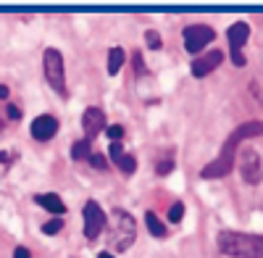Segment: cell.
<instances>
[{"mask_svg":"<svg viewBox=\"0 0 263 258\" xmlns=\"http://www.w3.org/2000/svg\"><path fill=\"white\" fill-rule=\"evenodd\" d=\"M55 132H58V119L50 116V114H42L32 121V137L40 140V142H48Z\"/></svg>","mask_w":263,"mask_h":258,"instance_id":"8fae6325","label":"cell"},{"mask_svg":"<svg viewBox=\"0 0 263 258\" xmlns=\"http://www.w3.org/2000/svg\"><path fill=\"white\" fill-rule=\"evenodd\" d=\"M90 156H92V142L90 140H79L71 148V158L74 161H90Z\"/></svg>","mask_w":263,"mask_h":258,"instance_id":"e0dca14e","label":"cell"},{"mask_svg":"<svg viewBox=\"0 0 263 258\" xmlns=\"http://www.w3.org/2000/svg\"><path fill=\"white\" fill-rule=\"evenodd\" d=\"M0 98H8V87H6V84H0Z\"/></svg>","mask_w":263,"mask_h":258,"instance_id":"83f0119b","label":"cell"},{"mask_svg":"<svg viewBox=\"0 0 263 258\" xmlns=\"http://www.w3.org/2000/svg\"><path fill=\"white\" fill-rule=\"evenodd\" d=\"M108 137H111L114 142H121V137H124V126H108Z\"/></svg>","mask_w":263,"mask_h":258,"instance_id":"603a6c76","label":"cell"},{"mask_svg":"<svg viewBox=\"0 0 263 258\" xmlns=\"http://www.w3.org/2000/svg\"><path fill=\"white\" fill-rule=\"evenodd\" d=\"M42 71H45V79L53 90L66 93V66H63V56L55 48L45 50V58H42Z\"/></svg>","mask_w":263,"mask_h":258,"instance_id":"3957f363","label":"cell"},{"mask_svg":"<svg viewBox=\"0 0 263 258\" xmlns=\"http://www.w3.org/2000/svg\"><path fill=\"white\" fill-rule=\"evenodd\" d=\"M221 61H224V53H221V50H211L208 56H197V58L192 61V77H197V79L208 77L213 69L221 66Z\"/></svg>","mask_w":263,"mask_h":258,"instance_id":"9c48e42d","label":"cell"},{"mask_svg":"<svg viewBox=\"0 0 263 258\" xmlns=\"http://www.w3.org/2000/svg\"><path fill=\"white\" fill-rule=\"evenodd\" d=\"M82 129H84V137L92 142V137H98L105 129V114L100 108H87L82 114Z\"/></svg>","mask_w":263,"mask_h":258,"instance_id":"30bf717a","label":"cell"},{"mask_svg":"<svg viewBox=\"0 0 263 258\" xmlns=\"http://www.w3.org/2000/svg\"><path fill=\"white\" fill-rule=\"evenodd\" d=\"M132 61H135V69H137V74H145V63H142V53H135V56H132Z\"/></svg>","mask_w":263,"mask_h":258,"instance_id":"d4e9b609","label":"cell"},{"mask_svg":"<svg viewBox=\"0 0 263 258\" xmlns=\"http://www.w3.org/2000/svg\"><path fill=\"white\" fill-rule=\"evenodd\" d=\"M156 171H158V174H161V177H166V174H171V171H174V161H171V158H163V161L158 163V169H156Z\"/></svg>","mask_w":263,"mask_h":258,"instance_id":"7402d4cb","label":"cell"},{"mask_svg":"<svg viewBox=\"0 0 263 258\" xmlns=\"http://www.w3.org/2000/svg\"><path fill=\"white\" fill-rule=\"evenodd\" d=\"M232 166H234V153H227V150H221V153H218V158H216V161H211V163L200 171V177H203V179H218V177H227L229 171H232Z\"/></svg>","mask_w":263,"mask_h":258,"instance_id":"ba28073f","label":"cell"},{"mask_svg":"<svg viewBox=\"0 0 263 258\" xmlns=\"http://www.w3.org/2000/svg\"><path fill=\"white\" fill-rule=\"evenodd\" d=\"M248 37H250V27L245 24V21H237V24H232L229 29H227V40H229V48L232 50H239L248 42Z\"/></svg>","mask_w":263,"mask_h":258,"instance_id":"4fadbf2b","label":"cell"},{"mask_svg":"<svg viewBox=\"0 0 263 258\" xmlns=\"http://www.w3.org/2000/svg\"><path fill=\"white\" fill-rule=\"evenodd\" d=\"M213 37H216L213 27H208V24H192V27L184 29V48H187L190 56H197Z\"/></svg>","mask_w":263,"mask_h":258,"instance_id":"5b68a950","label":"cell"},{"mask_svg":"<svg viewBox=\"0 0 263 258\" xmlns=\"http://www.w3.org/2000/svg\"><path fill=\"white\" fill-rule=\"evenodd\" d=\"M13 258H32V255H29V250H27V248H21V245H18V248L13 250Z\"/></svg>","mask_w":263,"mask_h":258,"instance_id":"4316f807","label":"cell"},{"mask_svg":"<svg viewBox=\"0 0 263 258\" xmlns=\"http://www.w3.org/2000/svg\"><path fill=\"white\" fill-rule=\"evenodd\" d=\"M61 229H63V222L61 219H50V222L42 224V234H58Z\"/></svg>","mask_w":263,"mask_h":258,"instance_id":"d6986e66","label":"cell"},{"mask_svg":"<svg viewBox=\"0 0 263 258\" xmlns=\"http://www.w3.org/2000/svg\"><path fill=\"white\" fill-rule=\"evenodd\" d=\"M145 224H147V229H150V234H153V237H166V224L156 216V213H153V211H147L145 213Z\"/></svg>","mask_w":263,"mask_h":258,"instance_id":"2e32d148","label":"cell"},{"mask_svg":"<svg viewBox=\"0 0 263 258\" xmlns=\"http://www.w3.org/2000/svg\"><path fill=\"white\" fill-rule=\"evenodd\" d=\"M98 258H114V255H111V253H105V250H103V253H100Z\"/></svg>","mask_w":263,"mask_h":258,"instance_id":"f546056e","label":"cell"},{"mask_svg":"<svg viewBox=\"0 0 263 258\" xmlns=\"http://www.w3.org/2000/svg\"><path fill=\"white\" fill-rule=\"evenodd\" d=\"M137 237V224L132 219V213H126L124 208H116L111 213V245L116 253H126L135 245Z\"/></svg>","mask_w":263,"mask_h":258,"instance_id":"7a4b0ae2","label":"cell"},{"mask_svg":"<svg viewBox=\"0 0 263 258\" xmlns=\"http://www.w3.org/2000/svg\"><path fill=\"white\" fill-rule=\"evenodd\" d=\"M82 216H84V237L87 240H98V234L105 229V213H103V208L95 200H87Z\"/></svg>","mask_w":263,"mask_h":258,"instance_id":"8992f818","label":"cell"},{"mask_svg":"<svg viewBox=\"0 0 263 258\" xmlns=\"http://www.w3.org/2000/svg\"><path fill=\"white\" fill-rule=\"evenodd\" d=\"M6 114H8V119H11V121H18V119H21V111H18V105H13V103L8 105V108H6Z\"/></svg>","mask_w":263,"mask_h":258,"instance_id":"cb8c5ba5","label":"cell"},{"mask_svg":"<svg viewBox=\"0 0 263 258\" xmlns=\"http://www.w3.org/2000/svg\"><path fill=\"white\" fill-rule=\"evenodd\" d=\"M0 163H11L8 161V153H0Z\"/></svg>","mask_w":263,"mask_h":258,"instance_id":"f1b7e54d","label":"cell"},{"mask_svg":"<svg viewBox=\"0 0 263 258\" xmlns=\"http://www.w3.org/2000/svg\"><path fill=\"white\" fill-rule=\"evenodd\" d=\"M216 245L224 255L232 258H263V234H242V232L224 229L218 232Z\"/></svg>","mask_w":263,"mask_h":258,"instance_id":"6da1fadb","label":"cell"},{"mask_svg":"<svg viewBox=\"0 0 263 258\" xmlns=\"http://www.w3.org/2000/svg\"><path fill=\"white\" fill-rule=\"evenodd\" d=\"M124 61H126V53L121 48H111V53H108V74L116 77L124 66Z\"/></svg>","mask_w":263,"mask_h":258,"instance_id":"9a60e30c","label":"cell"},{"mask_svg":"<svg viewBox=\"0 0 263 258\" xmlns=\"http://www.w3.org/2000/svg\"><path fill=\"white\" fill-rule=\"evenodd\" d=\"M145 42H147L150 50H158V48H161V37H158L156 29H147V32H145Z\"/></svg>","mask_w":263,"mask_h":258,"instance_id":"ffe728a7","label":"cell"},{"mask_svg":"<svg viewBox=\"0 0 263 258\" xmlns=\"http://www.w3.org/2000/svg\"><path fill=\"white\" fill-rule=\"evenodd\" d=\"M182 216H184V203H171V208H168V222L177 224V222H182Z\"/></svg>","mask_w":263,"mask_h":258,"instance_id":"ac0fdd59","label":"cell"},{"mask_svg":"<svg viewBox=\"0 0 263 258\" xmlns=\"http://www.w3.org/2000/svg\"><path fill=\"white\" fill-rule=\"evenodd\" d=\"M239 163V171H242V179L248 185H258L260 177H263V166H260V153L255 148H242V153L237 158Z\"/></svg>","mask_w":263,"mask_h":258,"instance_id":"277c9868","label":"cell"},{"mask_svg":"<svg viewBox=\"0 0 263 258\" xmlns=\"http://www.w3.org/2000/svg\"><path fill=\"white\" fill-rule=\"evenodd\" d=\"M108 158L116 161V166L124 171V174H135L137 161H135V156H132V153H124L121 142H111V150H108Z\"/></svg>","mask_w":263,"mask_h":258,"instance_id":"7c38bea8","label":"cell"},{"mask_svg":"<svg viewBox=\"0 0 263 258\" xmlns=\"http://www.w3.org/2000/svg\"><path fill=\"white\" fill-rule=\"evenodd\" d=\"M90 163H92L95 169H100V171L108 169V158H105L103 153H92V156H90Z\"/></svg>","mask_w":263,"mask_h":258,"instance_id":"44dd1931","label":"cell"},{"mask_svg":"<svg viewBox=\"0 0 263 258\" xmlns=\"http://www.w3.org/2000/svg\"><path fill=\"white\" fill-rule=\"evenodd\" d=\"M255 135H263V121H248V124H239L234 132L227 137V142H224V148L221 150H227V153H234V150L239 148V142L242 140H250V137H255Z\"/></svg>","mask_w":263,"mask_h":258,"instance_id":"52a82bcc","label":"cell"},{"mask_svg":"<svg viewBox=\"0 0 263 258\" xmlns=\"http://www.w3.org/2000/svg\"><path fill=\"white\" fill-rule=\"evenodd\" d=\"M45 211H50V213H66V203L55 195V192H45V195H37L34 198Z\"/></svg>","mask_w":263,"mask_h":258,"instance_id":"5bb4252c","label":"cell"},{"mask_svg":"<svg viewBox=\"0 0 263 258\" xmlns=\"http://www.w3.org/2000/svg\"><path fill=\"white\" fill-rule=\"evenodd\" d=\"M232 61L237 63V66H245V53L242 50H232Z\"/></svg>","mask_w":263,"mask_h":258,"instance_id":"484cf974","label":"cell"}]
</instances>
